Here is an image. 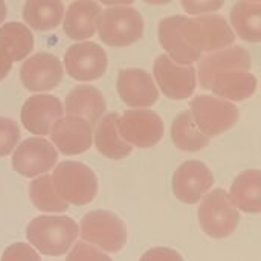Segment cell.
<instances>
[{
	"label": "cell",
	"instance_id": "obj_1",
	"mask_svg": "<svg viewBox=\"0 0 261 261\" xmlns=\"http://www.w3.org/2000/svg\"><path fill=\"white\" fill-rule=\"evenodd\" d=\"M199 80L205 90L226 101H245L257 90L252 57L243 46L210 52L199 64Z\"/></svg>",
	"mask_w": 261,
	"mask_h": 261
},
{
	"label": "cell",
	"instance_id": "obj_34",
	"mask_svg": "<svg viewBox=\"0 0 261 261\" xmlns=\"http://www.w3.org/2000/svg\"><path fill=\"white\" fill-rule=\"evenodd\" d=\"M104 5H110V6H127L132 5L135 0H99Z\"/></svg>",
	"mask_w": 261,
	"mask_h": 261
},
{
	"label": "cell",
	"instance_id": "obj_12",
	"mask_svg": "<svg viewBox=\"0 0 261 261\" xmlns=\"http://www.w3.org/2000/svg\"><path fill=\"white\" fill-rule=\"evenodd\" d=\"M106 50L92 41L76 43L70 46L64 55L66 72L76 81H95L107 70Z\"/></svg>",
	"mask_w": 261,
	"mask_h": 261
},
{
	"label": "cell",
	"instance_id": "obj_27",
	"mask_svg": "<svg viewBox=\"0 0 261 261\" xmlns=\"http://www.w3.org/2000/svg\"><path fill=\"white\" fill-rule=\"evenodd\" d=\"M29 197L34 206L43 213H64L69 208V203L57 193L49 174H41L31 182Z\"/></svg>",
	"mask_w": 261,
	"mask_h": 261
},
{
	"label": "cell",
	"instance_id": "obj_26",
	"mask_svg": "<svg viewBox=\"0 0 261 261\" xmlns=\"http://www.w3.org/2000/svg\"><path fill=\"white\" fill-rule=\"evenodd\" d=\"M171 139L174 145L182 151H200L210 144V138L200 132V128L196 125L191 112H182L176 116L171 125Z\"/></svg>",
	"mask_w": 261,
	"mask_h": 261
},
{
	"label": "cell",
	"instance_id": "obj_3",
	"mask_svg": "<svg viewBox=\"0 0 261 261\" xmlns=\"http://www.w3.org/2000/svg\"><path fill=\"white\" fill-rule=\"evenodd\" d=\"M78 225L67 216H40L29 222L26 239L43 255H64L78 239Z\"/></svg>",
	"mask_w": 261,
	"mask_h": 261
},
{
	"label": "cell",
	"instance_id": "obj_15",
	"mask_svg": "<svg viewBox=\"0 0 261 261\" xmlns=\"http://www.w3.org/2000/svg\"><path fill=\"white\" fill-rule=\"evenodd\" d=\"M20 78L23 86L31 92H49L61 83L63 64L58 57L40 52L23 63Z\"/></svg>",
	"mask_w": 261,
	"mask_h": 261
},
{
	"label": "cell",
	"instance_id": "obj_18",
	"mask_svg": "<svg viewBox=\"0 0 261 261\" xmlns=\"http://www.w3.org/2000/svg\"><path fill=\"white\" fill-rule=\"evenodd\" d=\"M101 8L93 0H76L67 11L63 21L64 34L75 41H81L93 37L96 32Z\"/></svg>",
	"mask_w": 261,
	"mask_h": 261
},
{
	"label": "cell",
	"instance_id": "obj_20",
	"mask_svg": "<svg viewBox=\"0 0 261 261\" xmlns=\"http://www.w3.org/2000/svg\"><path fill=\"white\" fill-rule=\"evenodd\" d=\"M118 113H109L96 122L95 130V145L98 151L109 159H124L132 151L133 147L122 139L118 130Z\"/></svg>",
	"mask_w": 261,
	"mask_h": 261
},
{
	"label": "cell",
	"instance_id": "obj_14",
	"mask_svg": "<svg viewBox=\"0 0 261 261\" xmlns=\"http://www.w3.org/2000/svg\"><path fill=\"white\" fill-rule=\"evenodd\" d=\"M50 139L64 156H75L87 151L93 142V125L83 118L61 116L50 128Z\"/></svg>",
	"mask_w": 261,
	"mask_h": 261
},
{
	"label": "cell",
	"instance_id": "obj_25",
	"mask_svg": "<svg viewBox=\"0 0 261 261\" xmlns=\"http://www.w3.org/2000/svg\"><path fill=\"white\" fill-rule=\"evenodd\" d=\"M197 21L200 24L205 52H216L234 43L236 34L225 17L219 14H203L197 17Z\"/></svg>",
	"mask_w": 261,
	"mask_h": 261
},
{
	"label": "cell",
	"instance_id": "obj_37",
	"mask_svg": "<svg viewBox=\"0 0 261 261\" xmlns=\"http://www.w3.org/2000/svg\"><path fill=\"white\" fill-rule=\"evenodd\" d=\"M251 2H260V0H251Z\"/></svg>",
	"mask_w": 261,
	"mask_h": 261
},
{
	"label": "cell",
	"instance_id": "obj_16",
	"mask_svg": "<svg viewBox=\"0 0 261 261\" xmlns=\"http://www.w3.org/2000/svg\"><path fill=\"white\" fill-rule=\"evenodd\" d=\"M64 109L61 101L52 95H34L28 98L21 107L23 127L38 136L49 135L52 125L63 116Z\"/></svg>",
	"mask_w": 261,
	"mask_h": 261
},
{
	"label": "cell",
	"instance_id": "obj_11",
	"mask_svg": "<svg viewBox=\"0 0 261 261\" xmlns=\"http://www.w3.org/2000/svg\"><path fill=\"white\" fill-rule=\"evenodd\" d=\"M153 75L162 93L171 99H187L196 90V69L193 64H177L168 55L156 58Z\"/></svg>",
	"mask_w": 261,
	"mask_h": 261
},
{
	"label": "cell",
	"instance_id": "obj_21",
	"mask_svg": "<svg viewBox=\"0 0 261 261\" xmlns=\"http://www.w3.org/2000/svg\"><path fill=\"white\" fill-rule=\"evenodd\" d=\"M229 199L237 210L249 214L261 211V173L258 170H246L240 173L231 185Z\"/></svg>",
	"mask_w": 261,
	"mask_h": 261
},
{
	"label": "cell",
	"instance_id": "obj_30",
	"mask_svg": "<svg viewBox=\"0 0 261 261\" xmlns=\"http://www.w3.org/2000/svg\"><path fill=\"white\" fill-rule=\"evenodd\" d=\"M0 261H41L40 255L28 243H14L5 249Z\"/></svg>",
	"mask_w": 261,
	"mask_h": 261
},
{
	"label": "cell",
	"instance_id": "obj_10",
	"mask_svg": "<svg viewBox=\"0 0 261 261\" xmlns=\"http://www.w3.org/2000/svg\"><path fill=\"white\" fill-rule=\"evenodd\" d=\"M58 161V151L43 138H29L23 141L12 154V168L24 177H37L49 170Z\"/></svg>",
	"mask_w": 261,
	"mask_h": 261
},
{
	"label": "cell",
	"instance_id": "obj_4",
	"mask_svg": "<svg viewBox=\"0 0 261 261\" xmlns=\"http://www.w3.org/2000/svg\"><path fill=\"white\" fill-rule=\"evenodd\" d=\"M60 197L72 205L84 206L90 203L98 193V179L84 164L66 161L55 167L50 176Z\"/></svg>",
	"mask_w": 261,
	"mask_h": 261
},
{
	"label": "cell",
	"instance_id": "obj_6",
	"mask_svg": "<svg viewBox=\"0 0 261 261\" xmlns=\"http://www.w3.org/2000/svg\"><path fill=\"white\" fill-rule=\"evenodd\" d=\"M197 219L206 236L220 240L236 232L240 223V213L232 205L228 193L217 188L203 197L197 210Z\"/></svg>",
	"mask_w": 261,
	"mask_h": 261
},
{
	"label": "cell",
	"instance_id": "obj_13",
	"mask_svg": "<svg viewBox=\"0 0 261 261\" xmlns=\"http://www.w3.org/2000/svg\"><path fill=\"white\" fill-rule=\"evenodd\" d=\"M214 176L211 170L200 161L184 162L173 174L171 187L174 196L188 205L200 202V199L213 188Z\"/></svg>",
	"mask_w": 261,
	"mask_h": 261
},
{
	"label": "cell",
	"instance_id": "obj_7",
	"mask_svg": "<svg viewBox=\"0 0 261 261\" xmlns=\"http://www.w3.org/2000/svg\"><path fill=\"white\" fill-rule=\"evenodd\" d=\"M80 234L86 243L107 252L122 251L128 240L124 222L106 210L87 213L80 223Z\"/></svg>",
	"mask_w": 261,
	"mask_h": 261
},
{
	"label": "cell",
	"instance_id": "obj_36",
	"mask_svg": "<svg viewBox=\"0 0 261 261\" xmlns=\"http://www.w3.org/2000/svg\"><path fill=\"white\" fill-rule=\"evenodd\" d=\"M144 2H147L150 5H165V3H170L173 0H144Z\"/></svg>",
	"mask_w": 261,
	"mask_h": 261
},
{
	"label": "cell",
	"instance_id": "obj_35",
	"mask_svg": "<svg viewBox=\"0 0 261 261\" xmlns=\"http://www.w3.org/2000/svg\"><path fill=\"white\" fill-rule=\"evenodd\" d=\"M6 3H5V0H0V24L5 21V18H6Z\"/></svg>",
	"mask_w": 261,
	"mask_h": 261
},
{
	"label": "cell",
	"instance_id": "obj_28",
	"mask_svg": "<svg viewBox=\"0 0 261 261\" xmlns=\"http://www.w3.org/2000/svg\"><path fill=\"white\" fill-rule=\"evenodd\" d=\"M20 141V128L11 118L0 116V158L14 151Z\"/></svg>",
	"mask_w": 261,
	"mask_h": 261
},
{
	"label": "cell",
	"instance_id": "obj_29",
	"mask_svg": "<svg viewBox=\"0 0 261 261\" xmlns=\"http://www.w3.org/2000/svg\"><path fill=\"white\" fill-rule=\"evenodd\" d=\"M66 261H112V258L96 246L86 242H78L73 245Z\"/></svg>",
	"mask_w": 261,
	"mask_h": 261
},
{
	"label": "cell",
	"instance_id": "obj_17",
	"mask_svg": "<svg viewBox=\"0 0 261 261\" xmlns=\"http://www.w3.org/2000/svg\"><path fill=\"white\" fill-rule=\"evenodd\" d=\"M116 87L121 99L135 109L150 107L159 98L153 76L144 69H122L118 75Z\"/></svg>",
	"mask_w": 261,
	"mask_h": 261
},
{
	"label": "cell",
	"instance_id": "obj_23",
	"mask_svg": "<svg viewBox=\"0 0 261 261\" xmlns=\"http://www.w3.org/2000/svg\"><path fill=\"white\" fill-rule=\"evenodd\" d=\"M231 23L240 38L249 43L261 40V6L260 2L242 0L231 9Z\"/></svg>",
	"mask_w": 261,
	"mask_h": 261
},
{
	"label": "cell",
	"instance_id": "obj_22",
	"mask_svg": "<svg viewBox=\"0 0 261 261\" xmlns=\"http://www.w3.org/2000/svg\"><path fill=\"white\" fill-rule=\"evenodd\" d=\"M64 15L61 0H26L23 6V18L29 28L46 32L55 29Z\"/></svg>",
	"mask_w": 261,
	"mask_h": 261
},
{
	"label": "cell",
	"instance_id": "obj_5",
	"mask_svg": "<svg viewBox=\"0 0 261 261\" xmlns=\"http://www.w3.org/2000/svg\"><path fill=\"white\" fill-rule=\"evenodd\" d=\"M96 29L107 46L125 47L142 38L144 18L133 8L112 6L99 14Z\"/></svg>",
	"mask_w": 261,
	"mask_h": 261
},
{
	"label": "cell",
	"instance_id": "obj_9",
	"mask_svg": "<svg viewBox=\"0 0 261 261\" xmlns=\"http://www.w3.org/2000/svg\"><path fill=\"white\" fill-rule=\"evenodd\" d=\"M119 135L125 142L139 148H151L164 138V121L161 116L147 109L127 110L118 119Z\"/></svg>",
	"mask_w": 261,
	"mask_h": 261
},
{
	"label": "cell",
	"instance_id": "obj_32",
	"mask_svg": "<svg viewBox=\"0 0 261 261\" xmlns=\"http://www.w3.org/2000/svg\"><path fill=\"white\" fill-rule=\"evenodd\" d=\"M139 261H184L182 255L171 249V248H164V246H158V248H151L148 249Z\"/></svg>",
	"mask_w": 261,
	"mask_h": 261
},
{
	"label": "cell",
	"instance_id": "obj_2",
	"mask_svg": "<svg viewBox=\"0 0 261 261\" xmlns=\"http://www.w3.org/2000/svg\"><path fill=\"white\" fill-rule=\"evenodd\" d=\"M159 41L168 57L182 66H190L200 60L203 37L196 18L185 15H171L159 23Z\"/></svg>",
	"mask_w": 261,
	"mask_h": 261
},
{
	"label": "cell",
	"instance_id": "obj_19",
	"mask_svg": "<svg viewBox=\"0 0 261 261\" xmlns=\"http://www.w3.org/2000/svg\"><path fill=\"white\" fill-rule=\"evenodd\" d=\"M67 115H73L86 119L90 125L96 122L106 113V99L102 93L93 86H76L72 89L66 98V107H63Z\"/></svg>",
	"mask_w": 261,
	"mask_h": 261
},
{
	"label": "cell",
	"instance_id": "obj_8",
	"mask_svg": "<svg viewBox=\"0 0 261 261\" xmlns=\"http://www.w3.org/2000/svg\"><path fill=\"white\" fill-rule=\"evenodd\" d=\"M191 116L196 125L208 138L231 130L240 118L239 109L231 102L213 95H199L191 101Z\"/></svg>",
	"mask_w": 261,
	"mask_h": 261
},
{
	"label": "cell",
	"instance_id": "obj_24",
	"mask_svg": "<svg viewBox=\"0 0 261 261\" xmlns=\"http://www.w3.org/2000/svg\"><path fill=\"white\" fill-rule=\"evenodd\" d=\"M0 46L11 57L12 63L21 61L34 49V35L26 24L9 21L0 26Z\"/></svg>",
	"mask_w": 261,
	"mask_h": 261
},
{
	"label": "cell",
	"instance_id": "obj_33",
	"mask_svg": "<svg viewBox=\"0 0 261 261\" xmlns=\"http://www.w3.org/2000/svg\"><path fill=\"white\" fill-rule=\"evenodd\" d=\"M12 60H11V57L5 52V49L0 46V81L2 80H5L6 76H8V73L11 72V69H12Z\"/></svg>",
	"mask_w": 261,
	"mask_h": 261
},
{
	"label": "cell",
	"instance_id": "obj_31",
	"mask_svg": "<svg viewBox=\"0 0 261 261\" xmlns=\"http://www.w3.org/2000/svg\"><path fill=\"white\" fill-rule=\"evenodd\" d=\"M225 5V0H182L185 12L191 15L213 14Z\"/></svg>",
	"mask_w": 261,
	"mask_h": 261
}]
</instances>
